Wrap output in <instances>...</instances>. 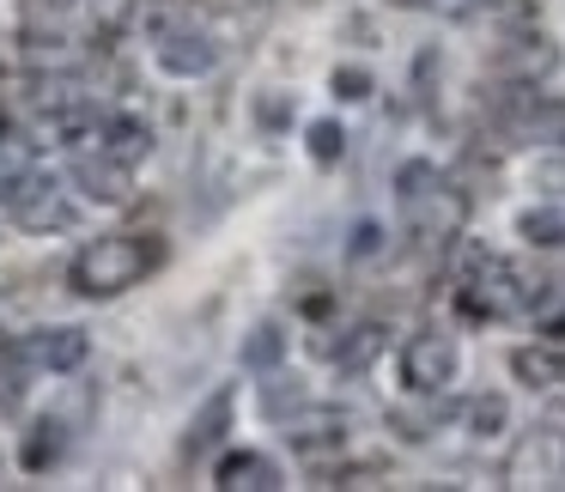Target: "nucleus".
I'll use <instances>...</instances> for the list:
<instances>
[{
	"mask_svg": "<svg viewBox=\"0 0 565 492\" xmlns=\"http://www.w3.org/2000/svg\"><path fill=\"white\" fill-rule=\"evenodd\" d=\"M152 261H159V249H147L128 232H110V237H98V244L79 249L74 268H67V280H74L79 298H116V292H128Z\"/></svg>",
	"mask_w": 565,
	"mask_h": 492,
	"instance_id": "1",
	"label": "nucleus"
},
{
	"mask_svg": "<svg viewBox=\"0 0 565 492\" xmlns=\"http://www.w3.org/2000/svg\"><path fill=\"white\" fill-rule=\"evenodd\" d=\"M456 371H462V346H456V334H444V329H426V334H414V341L402 346V383L414 395L450 389Z\"/></svg>",
	"mask_w": 565,
	"mask_h": 492,
	"instance_id": "2",
	"label": "nucleus"
},
{
	"mask_svg": "<svg viewBox=\"0 0 565 492\" xmlns=\"http://www.w3.org/2000/svg\"><path fill=\"white\" fill-rule=\"evenodd\" d=\"M7 207H13L19 232H62V225H74V201H67L55 183H43L38 171L19 177L13 195H7Z\"/></svg>",
	"mask_w": 565,
	"mask_h": 492,
	"instance_id": "3",
	"label": "nucleus"
},
{
	"mask_svg": "<svg viewBox=\"0 0 565 492\" xmlns=\"http://www.w3.org/2000/svg\"><path fill=\"white\" fill-rule=\"evenodd\" d=\"M13 359L31 371H74L86 359V329H38L13 346Z\"/></svg>",
	"mask_w": 565,
	"mask_h": 492,
	"instance_id": "4",
	"label": "nucleus"
},
{
	"mask_svg": "<svg viewBox=\"0 0 565 492\" xmlns=\"http://www.w3.org/2000/svg\"><path fill=\"white\" fill-rule=\"evenodd\" d=\"M407 220H414V232L426 237V244L431 237L444 244V237H456V225H462V195L444 189V183H431L419 201H407Z\"/></svg>",
	"mask_w": 565,
	"mask_h": 492,
	"instance_id": "5",
	"label": "nucleus"
},
{
	"mask_svg": "<svg viewBox=\"0 0 565 492\" xmlns=\"http://www.w3.org/2000/svg\"><path fill=\"white\" fill-rule=\"evenodd\" d=\"M341 438H347L341 407H305V414L292 419V450L298 456H329V450H341Z\"/></svg>",
	"mask_w": 565,
	"mask_h": 492,
	"instance_id": "6",
	"label": "nucleus"
},
{
	"mask_svg": "<svg viewBox=\"0 0 565 492\" xmlns=\"http://www.w3.org/2000/svg\"><path fill=\"white\" fill-rule=\"evenodd\" d=\"M213 62H220V50L201 31H177V38L159 43V67L171 79H201V74H213Z\"/></svg>",
	"mask_w": 565,
	"mask_h": 492,
	"instance_id": "7",
	"label": "nucleus"
},
{
	"mask_svg": "<svg viewBox=\"0 0 565 492\" xmlns=\"http://www.w3.org/2000/svg\"><path fill=\"white\" fill-rule=\"evenodd\" d=\"M232 402H237L232 389H213L207 402H201V414L189 419V431H183V456H207L213 443L225 438V426H232Z\"/></svg>",
	"mask_w": 565,
	"mask_h": 492,
	"instance_id": "8",
	"label": "nucleus"
},
{
	"mask_svg": "<svg viewBox=\"0 0 565 492\" xmlns=\"http://www.w3.org/2000/svg\"><path fill=\"white\" fill-rule=\"evenodd\" d=\"M220 486L225 492H274L280 486V462H268V456H256V450H237L220 462Z\"/></svg>",
	"mask_w": 565,
	"mask_h": 492,
	"instance_id": "9",
	"label": "nucleus"
},
{
	"mask_svg": "<svg viewBox=\"0 0 565 492\" xmlns=\"http://www.w3.org/2000/svg\"><path fill=\"white\" fill-rule=\"evenodd\" d=\"M74 177H79V189H86L92 201H128V164L122 159H110V152L98 147V159H79L74 164Z\"/></svg>",
	"mask_w": 565,
	"mask_h": 492,
	"instance_id": "10",
	"label": "nucleus"
},
{
	"mask_svg": "<svg viewBox=\"0 0 565 492\" xmlns=\"http://www.w3.org/2000/svg\"><path fill=\"white\" fill-rule=\"evenodd\" d=\"M511 377L529 389H559L565 383V353L559 346H516L511 353Z\"/></svg>",
	"mask_w": 565,
	"mask_h": 492,
	"instance_id": "11",
	"label": "nucleus"
},
{
	"mask_svg": "<svg viewBox=\"0 0 565 492\" xmlns=\"http://www.w3.org/2000/svg\"><path fill=\"white\" fill-rule=\"evenodd\" d=\"M98 147L110 152V159H122V164H140L152 152V135H147V122H135V116H110Z\"/></svg>",
	"mask_w": 565,
	"mask_h": 492,
	"instance_id": "12",
	"label": "nucleus"
},
{
	"mask_svg": "<svg viewBox=\"0 0 565 492\" xmlns=\"http://www.w3.org/2000/svg\"><path fill=\"white\" fill-rule=\"evenodd\" d=\"M237 359H244V371H274L286 359V329L280 322H256L244 334V346H237Z\"/></svg>",
	"mask_w": 565,
	"mask_h": 492,
	"instance_id": "13",
	"label": "nucleus"
},
{
	"mask_svg": "<svg viewBox=\"0 0 565 492\" xmlns=\"http://www.w3.org/2000/svg\"><path fill=\"white\" fill-rule=\"evenodd\" d=\"M516 237H529L535 249H559L565 244V207H529L516 220Z\"/></svg>",
	"mask_w": 565,
	"mask_h": 492,
	"instance_id": "14",
	"label": "nucleus"
},
{
	"mask_svg": "<svg viewBox=\"0 0 565 492\" xmlns=\"http://www.w3.org/2000/svg\"><path fill=\"white\" fill-rule=\"evenodd\" d=\"M377 353H383V329H377V322H359V329L334 346V365H341V371H365Z\"/></svg>",
	"mask_w": 565,
	"mask_h": 492,
	"instance_id": "15",
	"label": "nucleus"
},
{
	"mask_svg": "<svg viewBox=\"0 0 565 492\" xmlns=\"http://www.w3.org/2000/svg\"><path fill=\"white\" fill-rule=\"evenodd\" d=\"M504 426H511V402H504V395H475V402H468V431H475V438H504Z\"/></svg>",
	"mask_w": 565,
	"mask_h": 492,
	"instance_id": "16",
	"label": "nucleus"
},
{
	"mask_svg": "<svg viewBox=\"0 0 565 492\" xmlns=\"http://www.w3.org/2000/svg\"><path fill=\"white\" fill-rule=\"evenodd\" d=\"M55 456H62V426H55V419H38L31 438H25V468H31V474H43Z\"/></svg>",
	"mask_w": 565,
	"mask_h": 492,
	"instance_id": "17",
	"label": "nucleus"
},
{
	"mask_svg": "<svg viewBox=\"0 0 565 492\" xmlns=\"http://www.w3.org/2000/svg\"><path fill=\"white\" fill-rule=\"evenodd\" d=\"M529 189L565 201V152H541V159H529Z\"/></svg>",
	"mask_w": 565,
	"mask_h": 492,
	"instance_id": "18",
	"label": "nucleus"
},
{
	"mask_svg": "<svg viewBox=\"0 0 565 492\" xmlns=\"http://www.w3.org/2000/svg\"><path fill=\"white\" fill-rule=\"evenodd\" d=\"M310 402V395H305V383H286V377H274L268 383V389H262V414H268V419H286V414H298V407H305Z\"/></svg>",
	"mask_w": 565,
	"mask_h": 492,
	"instance_id": "19",
	"label": "nucleus"
},
{
	"mask_svg": "<svg viewBox=\"0 0 565 492\" xmlns=\"http://www.w3.org/2000/svg\"><path fill=\"white\" fill-rule=\"evenodd\" d=\"M341 152H347V128L341 122H329V116H322V122H310V159L334 164Z\"/></svg>",
	"mask_w": 565,
	"mask_h": 492,
	"instance_id": "20",
	"label": "nucleus"
},
{
	"mask_svg": "<svg viewBox=\"0 0 565 492\" xmlns=\"http://www.w3.org/2000/svg\"><path fill=\"white\" fill-rule=\"evenodd\" d=\"M19 177H31V140L7 135L0 140V189H13Z\"/></svg>",
	"mask_w": 565,
	"mask_h": 492,
	"instance_id": "21",
	"label": "nucleus"
},
{
	"mask_svg": "<svg viewBox=\"0 0 565 492\" xmlns=\"http://www.w3.org/2000/svg\"><path fill=\"white\" fill-rule=\"evenodd\" d=\"M256 122L268 128V135H280V128L292 122V98H286V92H262V98H256Z\"/></svg>",
	"mask_w": 565,
	"mask_h": 492,
	"instance_id": "22",
	"label": "nucleus"
},
{
	"mask_svg": "<svg viewBox=\"0 0 565 492\" xmlns=\"http://www.w3.org/2000/svg\"><path fill=\"white\" fill-rule=\"evenodd\" d=\"M431 183H438V171H431V164H419V159L402 164V177H395V195H402V207H407V201H419Z\"/></svg>",
	"mask_w": 565,
	"mask_h": 492,
	"instance_id": "23",
	"label": "nucleus"
},
{
	"mask_svg": "<svg viewBox=\"0 0 565 492\" xmlns=\"http://www.w3.org/2000/svg\"><path fill=\"white\" fill-rule=\"evenodd\" d=\"M334 98H341V104L371 98V74H365V67H334Z\"/></svg>",
	"mask_w": 565,
	"mask_h": 492,
	"instance_id": "24",
	"label": "nucleus"
},
{
	"mask_svg": "<svg viewBox=\"0 0 565 492\" xmlns=\"http://www.w3.org/2000/svg\"><path fill=\"white\" fill-rule=\"evenodd\" d=\"M480 13L499 19V25H529V13H535V7H529V0H480Z\"/></svg>",
	"mask_w": 565,
	"mask_h": 492,
	"instance_id": "25",
	"label": "nucleus"
},
{
	"mask_svg": "<svg viewBox=\"0 0 565 492\" xmlns=\"http://www.w3.org/2000/svg\"><path fill=\"white\" fill-rule=\"evenodd\" d=\"M377 249H383V225H359V232H353V244H347V256H377Z\"/></svg>",
	"mask_w": 565,
	"mask_h": 492,
	"instance_id": "26",
	"label": "nucleus"
},
{
	"mask_svg": "<svg viewBox=\"0 0 565 492\" xmlns=\"http://www.w3.org/2000/svg\"><path fill=\"white\" fill-rule=\"evenodd\" d=\"M438 13H450V19H468V13H480V0H431Z\"/></svg>",
	"mask_w": 565,
	"mask_h": 492,
	"instance_id": "27",
	"label": "nucleus"
},
{
	"mask_svg": "<svg viewBox=\"0 0 565 492\" xmlns=\"http://www.w3.org/2000/svg\"><path fill=\"white\" fill-rule=\"evenodd\" d=\"M55 7H74V0H55Z\"/></svg>",
	"mask_w": 565,
	"mask_h": 492,
	"instance_id": "28",
	"label": "nucleus"
}]
</instances>
